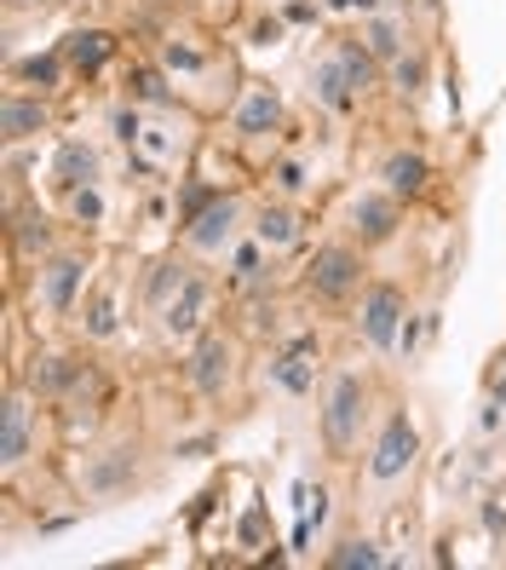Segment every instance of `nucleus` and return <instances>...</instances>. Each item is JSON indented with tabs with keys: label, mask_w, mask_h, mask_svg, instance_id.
Listing matches in <instances>:
<instances>
[{
	"label": "nucleus",
	"mask_w": 506,
	"mask_h": 570,
	"mask_svg": "<svg viewBox=\"0 0 506 570\" xmlns=\"http://www.w3.org/2000/svg\"><path fill=\"white\" fill-rule=\"evenodd\" d=\"M340 64H346V75H351V87H369V75H374V64H369V52H357L351 40L340 47Z\"/></svg>",
	"instance_id": "22"
},
{
	"label": "nucleus",
	"mask_w": 506,
	"mask_h": 570,
	"mask_svg": "<svg viewBox=\"0 0 506 570\" xmlns=\"http://www.w3.org/2000/svg\"><path fill=\"white\" fill-rule=\"evenodd\" d=\"M334 570H380L386 565V554H380L374 542H340V554H329Z\"/></svg>",
	"instance_id": "18"
},
{
	"label": "nucleus",
	"mask_w": 506,
	"mask_h": 570,
	"mask_svg": "<svg viewBox=\"0 0 506 570\" xmlns=\"http://www.w3.org/2000/svg\"><path fill=\"white\" fill-rule=\"evenodd\" d=\"M104 58H110V35H70V64L75 70H98V64H104Z\"/></svg>",
	"instance_id": "20"
},
{
	"label": "nucleus",
	"mask_w": 506,
	"mask_h": 570,
	"mask_svg": "<svg viewBox=\"0 0 506 570\" xmlns=\"http://www.w3.org/2000/svg\"><path fill=\"white\" fill-rule=\"evenodd\" d=\"M322 438L334 456H351L362 438V380L357 375H334L329 403H322Z\"/></svg>",
	"instance_id": "2"
},
{
	"label": "nucleus",
	"mask_w": 506,
	"mask_h": 570,
	"mask_svg": "<svg viewBox=\"0 0 506 570\" xmlns=\"http://www.w3.org/2000/svg\"><path fill=\"white\" fill-rule=\"evenodd\" d=\"M0 456H7V466H17L29 456V410L24 398H7V421H0Z\"/></svg>",
	"instance_id": "12"
},
{
	"label": "nucleus",
	"mask_w": 506,
	"mask_h": 570,
	"mask_svg": "<svg viewBox=\"0 0 506 570\" xmlns=\"http://www.w3.org/2000/svg\"><path fill=\"white\" fill-rule=\"evenodd\" d=\"M75 219H87V226H92V219H104V202H98L92 185H81V191H75Z\"/></svg>",
	"instance_id": "24"
},
{
	"label": "nucleus",
	"mask_w": 506,
	"mask_h": 570,
	"mask_svg": "<svg viewBox=\"0 0 506 570\" xmlns=\"http://www.w3.org/2000/svg\"><path fill=\"white\" fill-rule=\"evenodd\" d=\"M380 179H386V191H392V196H415L420 185H427V156L397 150L386 168H380Z\"/></svg>",
	"instance_id": "13"
},
{
	"label": "nucleus",
	"mask_w": 506,
	"mask_h": 570,
	"mask_svg": "<svg viewBox=\"0 0 506 570\" xmlns=\"http://www.w3.org/2000/svg\"><path fill=\"white\" fill-rule=\"evenodd\" d=\"M427 75L420 70V58H397V81H403V93H415V81Z\"/></svg>",
	"instance_id": "27"
},
{
	"label": "nucleus",
	"mask_w": 506,
	"mask_h": 570,
	"mask_svg": "<svg viewBox=\"0 0 506 570\" xmlns=\"http://www.w3.org/2000/svg\"><path fill=\"white\" fill-rule=\"evenodd\" d=\"M311 289L317 294H329V300H346L362 289V259L351 248H322L311 259Z\"/></svg>",
	"instance_id": "4"
},
{
	"label": "nucleus",
	"mask_w": 506,
	"mask_h": 570,
	"mask_svg": "<svg viewBox=\"0 0 506 570\" xmlns=\"http://www.w3.org/2000/svg\"><path fill=\"white\" fill-rule=\"evenodd\" d=\"M397 323H403V294L386 289V282H374L369 294H362V335H369V345H386L397 340Z\"/></svg>",
	"instance_id": "5"
},
{
	"label": "nucleus",
	"mask_w": 506,
	"mask_h": 570,
	"mask_svg": "<svg viewBox=\"0 0 506 570\" xmlns=\"http://www.w3.org/2000/svg\"><path fill=\"white\" fill-rule=\"evenodd\" d=\"M87 329H92V335H115V305H110V300H92Z\"/></svg>",
	"instance_id": "25"
},
{
	"label": "nucleus",
	"mask_w": 506,
	"mask_h": 570,
	"mask_svg": "<svg viewBox=\"0 0 506 570\" xmlns=\"http://www.w3.org/2000/svg\"><path fill=\"white\" fill-rule=\"evenodd\" d=\"M254 237L266 242V248H288V242H294L299 231H294V219L282 214V208H259V226H254Z\"/></svg>",
	"instance_id": "19"
},
{
	"label": "nucleus",
	"mask_w": 506,
	"mask_h": 570,
	"mask_svg": "<svg viewBox=\"0 0 506 570\" xmlns=\"http://www.w3.org/2000/svg\"><path fill=\"white\" fill-rule=\"evenodd\" d=\"M47 128V105L40 98H7V138H29V133H40Z\"/></svg>",
	"instance_id": "16"
},
{
	"label": "nucleus",
	"mask_w": 506,
	"mask_h": 570,
	"mask_svg": "<svg viewBox=\"0 0 506 570\" xmlns=\"http://www.w3.org/2000/svg\"><path fill=\"white\" fill-rule=\"evenodd\" d=\"M259 248H266V242H259ZM259 248H242V254H236V277H242V282L259 277Z\"/></svg>",
	"instance_id": "26"
},
{
	"label": "nucleus",
	"mask_w": 506,
	"mask_h": 570,
	"mask_svg": "<svg viewBox=\"0 0 506 570\" xmlns=\"http://www.w3.org/2000/svg\"><path fill=\"white\" fill-rule=\"evenodd\" d=\"M311 93H317L329 110H351V75H346V64H322V70H311Z\"/></svg>",
	"instance_id": "15"
},
{
	"label": "nucleus",
	"mask_w": 506,
	"mask_h": 570,
	"mask_svg": "<svg viewBox=\"0 0 506 570\" xmlns=\"http://www.w3.org/2000/svg\"><path fill=\"white\" fill-rule=\"evenodd\" d=\"M276 116H282L276 93H271V87H254L248 105L236 110V133H266V128H276Z\"/></svg>",
	"instance_id": "14"
},
{
	"label": "nucleus",
	"mask_w": 506,
	"mask_h": 570,
	"mask_svg": "<svg viewBox=\"0 0 506 570\" xmlns=\"http://www.w3.org/2000/svg\"><path fill=\"white\" fill-rule=\"evenodd\" d=\"M362 40H369L374 58H397L403 52V35H397L392 17H369V24H362Z\"/></svg>",
	"instance_id": "21"
},
{
	"label": "nucleus",
	"mask_w": 506,
	"mask_h": 570,
	"mask_svg": "<svg viewBox=\"0 0 506 570\" xmlns=\"http://www.w3.org/2000/svg\"><path fill=\"white\" fill-rule=\"evenodd\" d=\"M24 75H29V81H52V75H58V64H52V58H47V64L35 58V64H24Z\"/></svg>",
	"instance_id": "29"
},
{
	"label": "nucleus",
	"mask_w": 506,
	"mask_h": 570,
	"mask_svg": "<svg viewBox=\"0 0 506 570\" xmlns=\"http://www.w3.org/2000/svg\"><path fill=\"white\" fill-rule=\"evenodd\" d=\"M81 259H52L47 266V282H40V300H47V312H70V300L81 289Z\"/></svg>",
	"instance_id": "11"
},
{
	"label": "nucleus",
	"mask_w": 506,
	"mask_h": 570,
	"mask_svg": "<svg viewBox=\"0 0 506 570\" xmlns=\"http://www.w3.org/2000/svg\"><path fill=\"white\" fill-rule=\"evenodd\" d=\"M311 352H317V345H311V340H299L294 352H282V357L271 363V375H276V386H282V392L306 398L311 386H317V363H311Z\"/></svg>",
	"instance_id": "9"
},
{
	"label": "nucleus",
	"mask_w": 506,
	"mask_h": 570,
	"mask_svg": "<svg viewBox=\"0 0 506 570\" xmlns=\"http://www.w3.org/2000/svg\"><path fill=\"white\" fill-rule=\"evenodd\" d=\"M115 128H121V138H127V150H133V161H138L145 173H168V168H178V161H185V150H190L185 128H173V116L121 110Z\"/></svg>",
	"instance_id": "1"
},
{
	"label": "nucleus",
	"mask_w": 506,
	"mask_h": 570,
	"mask_svg": "<svg viewBox=\"0 0 506 570\" xmlns=\"http://www.w3.org/2000/svg\"><path fill=\"white\" fill-rule=\"evenodd\" d=\"M64 357H40V369H35V386H47V392H58V386H64Z\"/></svg>",
	"instance_id": "23"
},
{
	"label": "nucleus",
	"mask_w": 506,
	"mask_h": 570,
	"mask_svg": "<svg viewBox=\"0 0 506 570\" xmlns=\"http://www.w3.org/2000/svg\"><path fill=\"white\" fill-rule=\"evenodd\" d=\"M58 179H64L70 191L92 185V179H98V156L87 145H64V150H58Z\"/></svg>",
	"instance_id": "17"
},
{
	"label": "nucleus",
	"mask_w": 506,
	"mask_h": 570,
	"mask_svg": "<svg viewBox=\"0 0 506 570\" xmlns=\"http://www.w3.org/2000/svg\"><path fill=\"white\" fill-rule=\"evenodd\" d=\"M351 231L362 237V242H386L392 231H397V196L386 191V196H357L351 202Z\"/></svg>",
	"instance_id": "7"
},
{
	"label": "nucleus",
	"mask_w": 506,
	"mask_h": 570,
	"mask_svg": "<svg viewBox=\"0 0 506 570\" xmlns=\"http://www.w3.org/2000/svg\"><path fill=\"white\" fill-rule=\"evenodd\" d=\"M190 375H196V386L208 398H219V392H225V380H231V345L219 340V335H208V340L196 345V369Z\"/></svg>",
	"instance_id": "8"
},
{
	"label": "nucleus",
	"mask_w": 506,
	"mask_h": 570,
	"mask_svg": "<svg viewBox=\"0 0 506 570\" xmlns=\"http://www.w3.org/2000/svg\"><path fill=\"white\" fill-rule=\"evenodd\" d=\"M236 219H242L236 202H213V208H201L185 226V242H190V248H201V254H219V248H231Z\"/></svg>",
	"instance_id": "6"
},
{
	"label": "nucleus",
	"mask_w": 506,
	"mask_h": 570,
	"mask_svg": "<svg viewBox=\"0 0 506 570\" xmlns=\"http://www.w3.org/2000/svg\"><path fill=\"white\" fill-rule=\"evenodd\" d=\"M415 456H420V438H415V421L409 415H392L386 426H380V438H374V456H369V473L380 478V484H392V478H403L415 466Z\"/></svg>",
	"instance_id": "3"
},
{
	"label": "nucleus",
	"mask_w": 506,
	"mask_h": 570,
	"mask_svg": "<svg viewBox=\"0 0 506 570\" xmlns=\"http://www.w3.org/2000/svg\"><path fill=\"white\" fill-rule=\"evenodd\" d=\"M276 185H282V191H299L306 179H299V168H294V161H282V168H276Z\"/></svg>",
	"instance_id": "28"
},
{
	"label": "nucleus",
	"mask_w": 506,
	"mask_h": 570,
	"mask_svg": "<svg viewBox=\"0 0 506 570\" xmlns=\"http://www.w3.org/2000/svg\"><path fill=\"white\" fill-rule=\"evenodd\" d=\"M201 305H208V289H201L196 277H185V282H178V300L161 312V329H168L173 340H185L196 323H201Z\"/></svg>",
	"instance_id": "10"
}]
</instances>
